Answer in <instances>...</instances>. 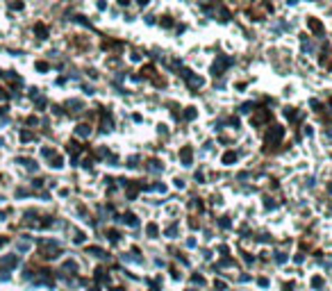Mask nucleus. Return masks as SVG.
I'll list each match as a JSON object with an SVG mask.
<instances>
[{
	"instance_id": "7ed1b4c3",
	"label": "nucleus",
	"mask_w": 332,
	"mask_h": 291,
	"mask_svg": "<svg viewBox=\"0 0 332 291\" xmlns=\"http://www.w3.org/2000/svg\"><path fill=\"white\" fill-rule=\"evenodd\" d=\"M312 284H314V286H323V280H321V277H314Z\"/></svg>"
},
{
	"instance_id": "f03ea898",
	"label": "nucleus",
	"mask_w": 332,
	"mask_h": 291,
	"mask_svg": "<svg viewBox=\"0 0 332 291\" xmlns=\"http://www.w3.org/2000/svg\"><path fill=\"white\" fill-rule=\"evenodd\" d=\"M77 134H89V130H87V125H82V128H77Z\"/></svg>"
},
{
	"instance_id": "f257e3e1",
	"label": "nucleus",
	"mask_w": 332,
	"mask_h": 291,
	"mask_svg": "<svg viewBox=\"0 0 332 291\" xmlns=\"http://www.w3.org/2000/svg\"><path fill=\"white\" fill-rule=\"evenodd\" d=\"M148 234H150V237L157 234V228H155V225H148Z\"/></svg>"
}]
</instances>
